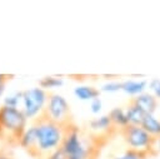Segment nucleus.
Wrapping results in <instances>:
<instances>
[{"instance_id":"nucleus-1","label":"nucleus","mask_w":160,"mask_h":159,"mask_svg":"<svg viewBox=\"0 0 160 159\" xmlns=\"http://www.w3.org/2000/svg\"><path fill=\"white\" fill-rule=\"evenodd\" d=\"M26 115L19 108L0 106V139L10 145L20 144L26 130Z\"/></svg>"},{"instance_id":"nucleus-2","label":"nucleus","mask_w":160,"mask_h":159,"mask_svg":"<svg viewBox=\"0 0 160 159\" xmlns=\"http://www.w3.org/2000/svg\"><path fill=\"white\" fill-rule=\"evenodd\" d=\"M36 128V138H38V148L41 151H52L60 146L64 138V129L48 119L44 114L36 119L34 124Z\"/></svg>"},{"instance_id":"nucleus-3","label":"nucleus","mask_w":160,"mask_h":159,"mask_svg":"<svg viewBox=\"0 0 160 159\" xmlns=\"http://www.w3.org/2000/svg\"><path fill=\"white\" fill-rule=\"evenodd\" d=\"M41 114H44L48 119H50L62 129H66L75 124L72 120L70 105L60 94H49L46 106Z\"/></svg>"},{"instance_id":"nucleus-4","label":"nucleus","mask_w":160,"mask_h":159,"mask_svg":"<svg viewBox=\"0 0 160 159\" xmlns=\"http://www.w3.org/2000/svg\"><path fill=\"white\" fill-rule=\"evenodd\" d=\"M119 134L121 135L122 140L128 144L131 149H139V150H149L155 154L159 151L156 150V141L158 139L150 135L146 130L141 128V125H134L128 124L126 126L119 129Z\"/></svg>"},{"instance_id":"nucleus-5","label":"nucleus","mask_w":160,"mask_h":159,"mask_svg":"<svg viewBox=\"0 0 160 159\" xmlns=\"http://www.w3.org/2000/svg\"><path fill=\"white\" fill-rule=\"evenodd\" d=\"M60 148L64 150L66 159H90L94 150V148H89L84 144L80 130L75 124L64 129V138Z\"/></svg>"},{"instance_id":"nucleus-6","label":"nucleus","mask_w":160,"mask_h":159,"mask_svg":"<svg viewBox=\"0 0 160 159\" xmlns=\"http://www.w3.org/2000/svg\"><path fill=\"white\" fill-rule=\"evenodd\" d=\"M48 94L41 88H31L22 91V111L26 118H35L46 106Z\"/></svg>"},{"instance_id":"nucleus-7","label":"nucleus","mask_w":160,"mask_h":159,"mask_svg":"<svg viewBox=\"0 0 160 159\" xmlns=\"http://www.w3.org/2000/svg\"><path fill=\"white\" fill-rule=\"evenodd\" d=\"M131 101L136 106H139L145 114H149V115H154V113L159 106V99L150 93H141L140 95L134 96Z\"/></svg>"},{"instance_id":"nucleus-8","label":"nucleus","mask_w":160,"mask_h":159,"mask_svg":"<svg viewBox=\"0 0 160 159\" xmlns=\"http://www.w3.org/2000/svg\"><path fill=\"white\" fill-rule=\"evenodd\" d=\"M19 145L21 148H24L34 158L40 155V150L38 148V138H36V128H35V125H31L30 128H26L25 133L22 134V136L20 139V144Z\"/></svg>"},{"instance_id":"nucleus-9","label":"nucleus","mask_w":160,"mask_h":159,"mask_svg":"<svg viewBox=\"0 0 160 159\" xmlns=\"http://www.w3.org/2000/svg\"><path fill=\"white\" fill-rule=\"evenodd\" d=\"M141 128L154 138H160V120L156 119L154 115L146 114L141 121Z\"/></svg>"},{"instance_id":"nucleus-10","label":"nucleus","mask_w":160,"mask_h":159,"mask_svg":"<svg viewBox=\"0 0 160 159\" xmlns=\"http://www.w3.org/2000/svg\"><path fill=\"white\" fill-rule=\"evenodd\" d=\"M126 116L129 120V124H134V125H141V121L144 119V116L146 115L139 106H136L131 100L126 108Z\"/></svg>"},{"instance_id":"nucleus-11","label":"nucleus","mask_w":160,"mask_h":159,"mask_svg":"<svg viewBox=\"0 0 160 159\" xmlns=\"http://www.w3.org/2000/svg\"><path fill=\"white\" fill-rule=\"evenodd\" d=\"M74 94L81 99V100H94L96 98H99L100 95V90L94 88V86H88V85H81L75 88Z\"/></svg>"},{"instance_id":"nucleus-12","label":"nucleus","mask_w":160,"mask_h":159,"mask_svg":"<svg viewBox=\"0 0 160 159\" xmlns=\"http://www.w3.org/2000/svg\"><path fill=\"white\" fill-rule=\"evenodd\" d=\"M146 86V81H135V80H125L121 83V90L130 95H140L144 88Z\"/></svg>"},{"instance_id":"nucleus-13","label":"nucleus","mask_w":160,"mask_h":159,"mask_svg":"<svg viewBox=\"0 0 160 159\" xmlns=\"http://www.w3.org/2000/svg\"><path fill=\"white\" fill-rule=\"evenodd\" d=\"M109 116L114 124V126H118L119 129L126 126L129 124V120H128V116H126V111L121 108H114L112 110H110L109 113Z\"/></svg>"},{"instance_id":"nucleus-14","label":"nucleus","mask_w":160,"mask_h":159,"mask_svg":"<svg viewBox=\"0 0 160 159\" xmlns=\"http://www.w3.org/2000/svg\"><path fill=\"white\" fill-rule=\"evenodd\" d=\"M152 155H156V154L152 151H149V150H139V149L128 148L122 155H120L115 159H148Z\"/></svg>"},{"instance_id":"nucleus-15","label":"nucleus","mask_w":160,"mask_h":159,"mask_svg":"<svg viewBox=\"0 0 160 159\" xmlns=\"http://www.w3.org/2000/svg\"><path fill=\"white\" fill-rule=\"evenodd\" d=\"M90 126L94 129V130H104V131H108L109 129L114 128V124L108 115H102V116H99V118H95L94 120L90 121Z\"/></svg>"},{"instance_id":"nucleus-16","label":"nucleus","mask_w":160,"mask_h":159,"mask_svg":"<svg viewBox=\"0 0 160 159\" xmlns=\"http://www.w3.org/2000/svg\"><path fill=\"white\" fill-rule=\"evenodd\" d=\"M39 85L41 89H51V88H58L62 85V79L56 78V76H45L39 81Z\"/></svg>"},{"instance_id":"nucleus-17","label":"nucleus","mask_w":160,"mask_h":159,"mask_svg":"<svg viewBox=\"0 0 160 159\" xmlns=\"http://www.w3.org/2000/svg\"><path fill=\"white\" fill-rule=\"evenodd\" d=\"M22 103V91L19 93H14L11 95H9L5 100H4V105L10 106V108H18L19 103Z\"/></svg>"},{"instance_id":"nucleus-18","label":"nucleus","mask_w":160,"mask_h":159,"mask_svg":"<svg viewBox=\"0 0 160 159\" xmlns=\"http://www.w3.org/2000/svg\"><path fill=\"white\" fill-rule=\"evenodd\" d=\"M101 90L102 91H118V90H121V83H119V81L108 83V84L102 85Z\"/></svg>"},{"instance_id":"nucleus-19","label":"nucleus","mask_w":160,"mask_h":159,"mask_svg":"<svg viewBox=\"0 0 160 159\" xmlns=\"http://www.w3.org/2000/svg\"><path fill=\"white\" fill-rule=\"evenodd\" d=\"M46 159H66V155H65L64 150L59 146V148H56L55 150L50 151V154L48 155Z\"/></svg>"},{"instance_id":"nucleus-20","label":"nucleus","mask_w":160,"mask_h":159,"mask_svg":"<svg viewBox=\"0 0 160 159\" xmlns=\"http://www.w3.org/2000/svg\"><path fill=\"white\" fill-rule=\"evenodd\" d=\"M149 85H150V88H151V90H152V94H154L158 99H160V79H154V80H151Z\"/></svg>"},{"instance_id":"nucleus-21","label":"nucleus","mask_w":160,"mask_h":159,"mask_svg":"<svg viewBox=\"0 0 160 159\" xmlns=\"http://www.w3.org/2000/svg\"><path fill=\"white\" fill-rule=\"evenodd\" d=\"M100 109H101V100H100L99 98L91 100V111H92L94 114H96V113L100 111Z\"/></svg>"},{"instance_id":"nucleus-22","label":"nucleus","mask_w":160,"mask_h":159,"mask_svg":"<svg viewBox=\"0 0 160 159\" xmlns=\"http://www.w3.org/2000/svg\"><path fill=\"white\" fill-rule=\"evenodd\" d=\"M12 78V75H8V74H0V83H6L8 80H10Z\"/></svg>"},{"instance_id":"nucleus-23","label":"nucleus","mask_w":160,"mask_h":159,"mask_svg":"<svg viewBox=\"0 0 160 159\" xmlns=\"http://www.w3.org/2000/svg\"><path fill=\"white\" fill-rule=\"evenodd\" d=\"M5 84H6V83H0V96L2 95V93H4V90H5Z\"/></svg>"},{"instance_id":"nucleus-24","label":"nucleus","mask_w":160,"mask_h":159,"mask_svg":"<svg viewBox=\"0 0 160 159\" xmlns=\"http://www.w3.org/2000/svg\"><path fill=\"white\" fill-rule=\"evenodd\" d=\"M0 159H12V158L9 156V155H5V154H2V153H0Z\"/></svg>"},{"instance_id":"nucleus-25","label":"nucleus","mask_w":160,"mask_h":159,"mask_svg":"<svg viewBox=\"0 0 160 159\" xmlns=\"http://www.w3.org/2000/svg\"><path fill=\"white\" fill-rule=\"evenodd\" d=\"M156 150L160 151V138H158V141H156Z\"/></svg>"}]
</instances>
